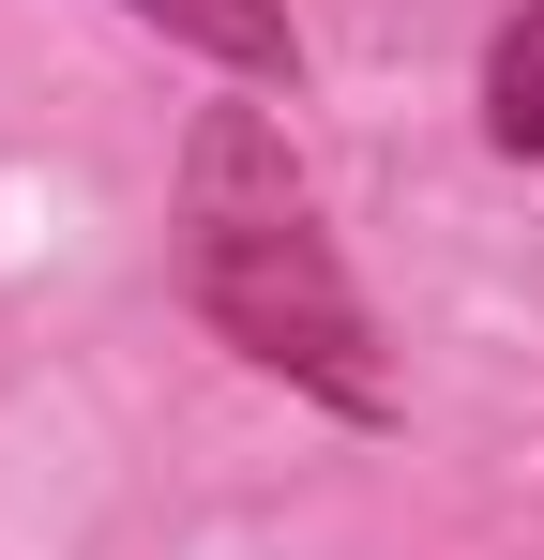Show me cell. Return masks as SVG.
<instances>
[{
	"mask_svg": "<svg viewBox=\"0 0 544 560\" xmlns=\"http://www.w3.org/2000/svg\"><path fill=\"white\" fill-rule=\"evenodd\" d=\"M484 137H499L515 167H544V0L499 31V61H484Z\"/></svg>",
	"mask_w": 544,
	"mask_h": 560,
	"instance_id": "3",
	"label": "cell"
},
{
	"mask_svg": "<svg viewBox=\"0 0 544 560\" xmlns=\"http://www.w3.org/2000/svg\"><path fill=\"white\" fill-rule=\"evenodd\" d=\"M137 31H167V46H197V61H227L243 92H272L287 61H303V31H287V0H121Z\"/></svg>",
	"mask_w": 544,
	"mask_h": 560,
	"instance_id": "2",
	"label": "cell"
},
{
	"mask_svg": "<svg viewBox=\"0 0 544 560\" xmlns=\"http://www.w3.org/2000/svg\"><path fill=\"white\" fill-rule=\"evenodd\" d=\"M181 288L258 378L348 409V424H393L378 318H363L348 258L318 228V183L287 167V137L258 106H197V137H181Z\"/></svg>",
	"mask_w": 544,
	"mask_h": 560,
	"instance_id": "1",
	"label": "cell"
}]
</instances>
